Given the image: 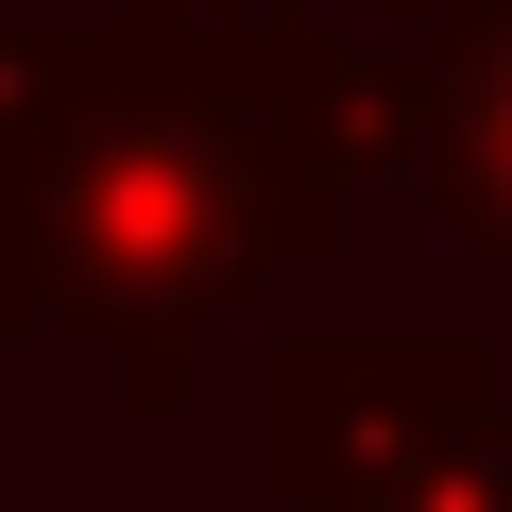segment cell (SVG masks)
<instances>
[{"label": "cell", "mask_w": 512, "mask_h": 512, "mask_svg": "<svg viewBox=\"0 0 512 512\" xmlns=\"http://www.w3.org/2000/svg\"><path fill=\"white\" fill-rule=\"evenodd\" d=\"M410 154H427L461 256H495V308H512V0H461L410 52Z\"/></svg>", "instance_id": "3957f363"}, {"label": "cell", "mask_w": 512, "mask_h": 512, "mask_svg": "<svg viewBox=\"0 0 512 512\" xmlns=\"http://www.w3.org/2000/svg\"><path fill=\"white\" fill-rule=\"evenodd\" d=\"M291 512H512V427L478 342H308L274 376Z\"/></svg>", "instance_id": "7a4b0ae2"}, {"label": "cell", "mask_w": 512, "mask_h": 512, "mask_svg": "<svg viewBox=\"0 0 512 512\" xmlns=\"http://www.w3.org/2000/svg\"><path fill=\"white\" fill-rule=\"evenodd\" d=\"M376 154H410V52L325 18L222 35L137 0L103 35H0V325H86L171 393V342L256 308Z\"/></svg>", "instance_id": "6da1fadb"}]
</instances>
